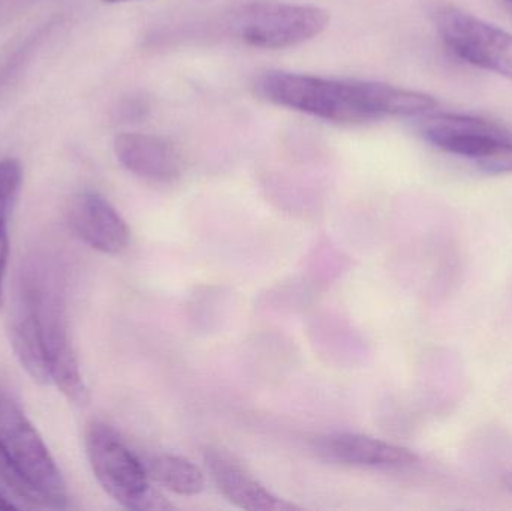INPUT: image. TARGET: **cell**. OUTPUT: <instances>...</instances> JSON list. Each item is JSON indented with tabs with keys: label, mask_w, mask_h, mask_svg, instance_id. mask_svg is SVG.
Returning a JSON list of instances; mask_svg holds the SVG:
<instances>
[{
	"label": "cell",
	"mask_w": 512,
	"mask_h": 511,
	"mask_svg": "<svg viewBox=\"0 0 512 511\" xmlns=\"http://www.w3.org/2000/svg\"><path fill=\"white\" fill-rule=\"evenodd\" d=\"M439 36L460 59L512 80V35L454 6L433 15Z\"/></svg>",
	"instance_id": "cell-7"
},
{
	"label": "cell",
	"mask_w": 512,
	"mask_h": 511,
	"mask_svg": "<svg viewBox=\"0 0 512 511\" xmlns=\"http://www.w3.org/2000/svg\"><path fill=\"white\" fill-rule=\"evenodd\" d=\"M38 312L39 335L47 359L50 384H54L69 402L84 407L89 390L81 375L77 354L69 338L68 315L62 288L53 275H45L41 267L27 269Z\"/></svg>",
	"instance_id": "cell-6"
},
{
	"label": "cell",
	"mask_w": 512,
	"mask_h": 511,
	"mask_svg": "<svg viewBox=\"0 0 512 511\" xmlns=\"http://www.w3.org/2000/svg\"><path fill=\"white\" fill-rule=\"evenodd\" d=\"M255 89L271 104L342 125L385 117H418L438 107L433 96L393 84L297 72H264L256 80Z\"/></svg>",
	"instance_id": "cell-1"
},
{
	"label": "cell",
	"mask_w": 512,
	"mask_h": 511,
	"mask_svg": "<svg viewBox=\"0 0 512 511\" xmlns=\"http://www.w3.org/2000/svg\"><path fill=\"white\" fill-rule=\"evenodd\" d=\"M105 3H120V2H129V0H102Z\"/></svg>",
	"instance_id": "cell-19"
},
{
	"label": "cell",
	"mask_w": 512,
	"mask_h": 511,
	"mask_svg": "<svg viewBox=\"0 0 512 511\" xmlns=\"http://www.w3.org/2000/svg\"><path fill=\"white\" fill-rule=\"evenodd\" d=\"M330 14L313 5L280 0H242L221 15V27L236 41L262 50L297 47L321 35Z\"/></svg>",
	"instance_id": "cell-3"
},
{
	"label": "cell",
	"mask_w": 512,
	"mask_h": 511,
	"mask_svg": "<svg viewBox=\"0 0 512 511\" xmlns=\"http://www.w3.org/2000/svg\"><path fill=\"white\" fill-rule=\"evenodd\" d=\"M84 444L95 479L120 506L135 511L173 509V504L150 485L143 462L113 428L101 422L90 423Z\"/></svg>",
	"instance_id": "cell-4"
},
{
	"label": "cell",
	"mask_w": 512,
	"mask_h": 511,
	"mask_svg": "<svg viewBox=\"0 0 512 511\" xmlns=\"http://www.w3.org/2000/svg\"><path fill=\"white\" fill-rule=\"evenodd\" d=\"M0 477L27 503L66 509L65 480L20 402L0 381Z\"/></svg>",
	"instance_id": "cell-2"
},
{
	"label": "cell",
	"mask_w": 512,
	"mask_h": 511,
	"mask_svg": "<svg viewBox=\"0 0 512 511\" xmlns=\"http://www.w3.org/2000/svg\"><path fill=\"white\" fill-rule=\"evenodd\" d=\"M23 171L15 159L0 161V309L5 302V276L9 257L8 218L20 191Z\"/></svg>",
	"instance_id": "cell-14"
},
{
	"label": "cell",
	"mask_w": 512,
	"mask_h": 511,
	"mask_svg": "<svg viewBox=\"0 0 512 511\" xmlns=\"http://www.w3.org/2000/svg\"><path fill=\"white\" fill-rule=\"evenodd\" d=\"M505 489L512 495V471L504 476Z\"/></svg>",
	"instance_id": "cell-17"
},
{
	"label": "cell",
	"mask_w": 512,
	"mask_h": 511,
	"mask_svg": "<svg viewBox=\"0 0 512 511\" xmlns=\"http://www.w3.org/2000/svg\"><path fill=\"white\" fill-rule=\"evenodd\" d=\"M9 341L18 362L29 377L36 383L50 384L47 359L39 335L35 291L27 270L21 275L9 311Z\"/></svg>",
	"instance_id": "cell-11"
},
{
	"label": "cell",
	"mask_w": 512,
	"mask_h": 511,
	"mask_svg": "<svg viewBox=\"0 0 512 511\" xmlns=\"http://www.w3.org/2000/svg\"><path fill=\"white\" fill-rule=\"evenodd\" d=\"M12 509H20V506H18V504L12 503L11 500H8V498H6L5 495H2V492H0V510Z\"/></svg>",
	"instance_id": "cell-16"
},
{
	"label": "cell",
	"mask_w": 512,
	"mask_h": 511,
	"mask_svg": "<svg viewBox=\"0 0 512 511\" xmlns=\"http://www.w3.org/2000/svg\"><path fill=\"white\" fill-rule=\"evenodd\" d=\"M421 137L442 152L474 162L492 176L512 173V132L505 126L466 114H421Z\"/></svg>",
	"instance_id": "cell-5"
},
{
	"label": "cell",
	"mask_w": 512,
	"mask_h": 511,
	"mask_svg": "<svg viewBox=\"0 0 512 511\" xmlns=\"http://www.w3.org/2000/svg\"><path fill=\"white\" fill-rule=\"evenodd\" d=\"M315 450L325 461L346 467L403 470L418 462V456L405 447L348 432H336L318 438Z\"/></svg>",
	"instance_id": "cell-9"
},
{
	"label": "cell",
	"mask_w": 512,
	"mask_h": 511,
	"mask_svg": "<svg viewBox=\"0 0 512 511\" xmlns=\"http://www.w3.org/2000/svg\"><path fill=\"white\" fill-rule=\"evenodd\" d=\"M68 222L78 239L102 254L119 255L131 245V230L125 219L95 192H83L72 198Z\"/></svg>",
	"instance_id": "cell-8"
},
{
	"label": "cell",
	"mask_w": 512,
	"mask_h": 511,
	"mask_svg": "<svg viewBox=\"0 0 512 511\" xmlns=\"http://www.w3.org/2000/svg\"><path fill=\"white\" fill-rule=\"evenodd\" d=\"M113 149L120 165L140 179L171 183L182 176L179 150L158 135L122 132L114 138Z\"/></svg>",
	"instance_id": "cell-10"
},
{
	"label": "cell",
	"mask_w": 512,
	"mask_h": 511,
	"mask_svg": "<svg viewBox=\"0 0 512 511\" xmlns=\"http://www.w3.org/2000/svg\"><path fill=\"white\" fill-rule=\"evenodd\" d=\"M207 470L218 491L239 509L249 511L300 510L295 504L271 494L242 465L219 449H209L204 456Z\"/></svg>",
	"instance_id": "cell-12"
},
{
	"label": "cell",
	"mask_w": 512,
	"mask_h": 511,
	"mask_svg": "<svg viewBox=\"0 0 512 511\" xmlns=\"http://www.w3.org/2000/svg\"><path fill=\"white\" fill-rule=\"evenodd\" d=\"M143 464L152 482L174 494L192 497L206 488L203 471L188 459L174 455H156Z\"/></svg>",
	"instance_id": "cell-13"
},
{
	"label": "cell",
	"mask_w": 512,
	"mask_h": 511,
	"mask_svg": "<svg viewBox=\"0 0 512 511\" xmlns=\"http://www.w3.org/2000/svg\"><path fill=\"white\" fill-rule=\"evenodd\" d=\"M501 2H504V5L507 6L508 9H510L512 14V0H501Z\"/></svg>",
	"instance_id": "cell-18"
},
{
	"label": "cell",
	"mask_w": 512,
	"mask_h": 511,
	"mask_svg": "<svg viewBox=\"0 0 512 511\" xmlns=\"http://www.w3.org/2000/svg\"><path fill=\"white\" fill-rule=\"evenodd\" d=\"M33 0H0V26L32 5Z\"/></svg>",
	"instance_id": "cell-15"
}]
</instances>
